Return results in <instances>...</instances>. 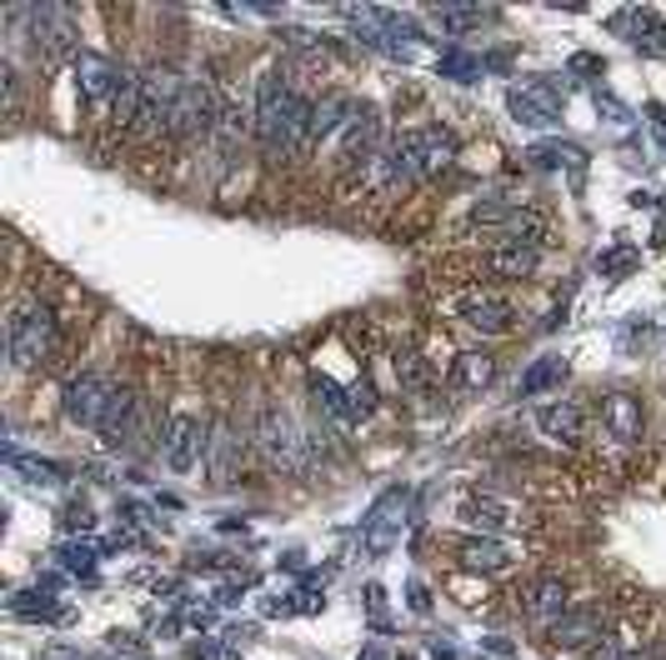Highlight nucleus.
<instances>
[{
  "mask_svg": "<svg viewBox=\"0 0 666 660\" xmlns=\"http://www.w3.org/2000/svg\"><path fill=\"white\" fill-rule=\"evenodd\" d=\"M256 141L266 155H296L311 145V116H316V100L301 96L281 71L261 76L256 86Z\"/></svg>",
  "mask_w": 666,
  "mask_h": 660,
  "instance_id": "f257e3e1",
  "label": "nucleus"
},
{
  "mask_svg": "<svg viewBox=\"0 0 666 660\" xmlns=\"http://www.w3.org/2000/svg\"><path fill=\"white\" fill-rule=\"evenodd\" d=\"M55 315L45 305H15V315L6 321V350H11V366L35 370L55 356Z\"/></svg>",
  "mask_w": 666,
  "mask_h": 660,
  "instance_id": "f03ea898",
  "label": "nucleus"
},
{
  "mask_svg": "<svg viewBox=\"0 0 666 660\" xmlns=\"http://www.w3.org/2000/svg\"><path fill=\"white\" fill-rule=\"evenodd\" d=\"M256 445H261V455L271 461L276 470H286V476H301V470L311 466L301 425H296L286 411H276V405H271V411H261V421H256Z\"/></svg>",
  "mask_w": 666,
  "mask_h": 660,
  "instance_id": "7ed1b4c3",
  "label": "nucleus"
},
{
  "mask_svg": "<svg viewBox=\"0 0 666 660\" xmlns=\"http://www.w3.org/2000/svg\"><path fill=\"white\" fill-rule=\"evenodd\" d=\"M391 145H396V155L406 161L411 181H431V175H441L451 161H456V136H451V130H441V126L401 130Z\"/></svg>",
  "mask_w": 666,
  "mask_h": 660,
  "instance_id": "20e7f679",
  "label": "nucleus"
},
{
  "mask_svg": "<svg viewBox=\"0 0 666 660\" xmlns=\"http://www.w3.org/2000/svg\"><path fill=\"white\" fill-rule=\"evenodd\" d=\"M216 120H221L216 90L206 80H186L171 110V136H206V130H216Z\"/></svg>",
  "mask_w": 666,
  "mask_h": 660,
  "instance_id": "39448f33",
  "label": "nucleus"
},
{
  "mask_svg": "<svg viewBox=\"0 0 666 660\" xmlns=\"http://www.w3.org/2000/svg\"><path fill=\"white\" fill-rule=\"evenodd\" d=\"M141 80H146V100H141V120H136V126H141L146 136H161V130H171L175 96H181V86H186V80L175 76V71H165V65L141 71Z\"/></svg>",
  "mask_w": 666,
  "mask_h": 660,
  "instance_id": "423d86ee",
  "label": "nucleus"
},
{
  "mask_svg": "<svg viewBox=\"0 0 666 660\" xmlns=\"http://www.w3.org/2000/svg\"><path fill=\"white\" fill-rule=\"evenodd\" d=\"M406 506H411V496H406V490H386V496L372 506L366 526H361V551H366V555H386V551H391L396 535H401V526H406Z\"/></svg>",
  "mask_w": 666,
  "mask_h": 660,
  "instance_id": "0eeeda50",
  "label": "nucleus"
},
{
  "mask_svg": "<svg viewBox=\"0 0 666 660\" xmlns=\"http://www.w3.org/2000/svg\"><path fill=\"white\" fill-rule=\"evenodd\" d=\"M25 21H31V41H35V51H45V55L71 51V55H76V35H80V25H76V15H71L66 6H31V11H25Z\"/></svg>",
  "mask_w": 666,
  "mask_h": 660,
  "instance_id": "6e6552de",
  "label": "nucleus"
},
{
  "mask_svg": "<svg viewBox=\"0 0 666 660\" xmlns=\"http://www.w3.org/2000/svg\"><path fill=\"white\" fill-rule=\"evenodd\" d=\"M161 455L171 470H196L206 461V431H201L196 415H171L161 435Z\"/></svg>",
  "mask_w": 666,
  "mask_h": 660,
  "instance_id": "1a4fd4ad",
  "label": "nucleus"
},
{
  "mask_svg": "<svg viewBox=\"0 0 666 660\" xmlns=\"http://www.w3.org/2000/svg\"><path fill=\"white\" fill-rule=\"evenodd\" d=\"M146 431V401L136 396L131 386H116V396H110L106 405V421H100V435H106V445H136Z\"/></svg>",
  "mask_w": 666,
  "mask_h": 660,
  "instance_id": "9d476101",
  "label": "nucleus"
},
{
  "mask_svg": "<svg viewBox=\"0 0 666 660\" xmlns=\"http://www.w3.org/2000/svg\"><path fill=\"white\" fill-rule=\"evenodd\" d=\"M331 145H336V161H341V165H361L366 155L376 151V145H386L376 110H372V106H356V110L346 116V126L336 130V141H331Z\"/></svg>",
  "mask_w": 666,
  "mask_h": 660,
  "instance_id": "9b49d317",
  "label": "nucleus"
},
{
  "mask_svg": "<svg viewBox=\"0 0 666 660\" xmlns=\"http://www.w3.org/2000/svg\"><path fill=\"white\" fill-rule=\"evenodd\" d=\"M356 185L361 191H376V195H401L406 185H416V181H411V171H406V161L396 155V145L386 141L356 165Z\"/></svg>",
  "mask_w": 666,
  "mask_h": 660,
  "instance_id": "f8f14e48",
  "label": "nucleus"
},
{
  "mask_svg": "<svg viewBox=\"0 0 666 660\" xmlns=\"http://www.w3.org/2000/svg\"><path fill=\"white\" fill-rule=\"evenodd\" d=\"M110 396H116V386H110L106 376H90V370H86V376H76L66 386V415L76 425H96V431H100Z\"/></svg>",
  "mask_w": 666,
  "mask_h": 660,
  "instance_id": "ddd939ff",
  "label": "nucleus"
},
{
  "mask_svg": "<svg viewBox=\"0 0 666 660\" xmlns=\"http://www.w3.org/2000/svg\"><path fill=\"white\" fill-rule=\"evenodd\" d=\"M71 65H76V86H80V96H90V100H106L110 106V96H116V86H120V71L116 61H106L100 51H76L71 55Z\"/></svg>",
  "mask_w": 666,
  "mask_h": 660,
  "instance_id": "4468645a",
  "label": "nucleus"
},
{
  "mask_svg": "<svg viewBox=\"0 0 666 660\" xmlns=\"http://www.w3.org/2000/svg\"><path fill=\"white\" fill-rule=\"evenodd\" d=\"M522 610H526V620H531V626H557L561 616H567V585L557 581V575H541V581H531L522 591Z\"/></svg>",
  "mask_w": 666,
  "mask_h": 660,
  "instance_id": "2eb2a0df",
  "label": "nucleus"
},
{
  "mask_svg": "<svg viewBox=\"0 0 666 660\" xmlns=\"http://www.w3.org/2000/svg\"><path fill=\"white\" fill-rule=\"evenodd\" d=\"M236 455H240V435L230 431L226 421H216L206 431V470L216 486H226V480L236 476Z\"/></svg>",
  "mask_w": 666,
  "mask_h": 660,
  "instance_id": "dca6fc26",
  "label": "nucleus"
},
{
  "mask_svg": "<svg viewBox=\"0 0 666 660\" xmlns=\"http://www.w3.org/2000/svg\"><path fill=\"white\" fill-rule=\"evenodd\" d=\"M601 626H606V616H601L597 606H577L551 626V640H557L561 650H577V646H591V636H601Z\"/></svg>",
  "mask_w": 666,
  "mask_h": 660,
  "instance_id": "f3484780",
  "label": "nucleus"
},
{
  "mask_svg": "<svg viewBox=\"0 0 666 660\" xmlns=\"http://www.w3.org/2000/svg\"><path fill=\"white\" fill-rule=\"evenodd\" d=\"M466 321L476 325L481 336H506L516 325V305L502 301V295H476V301L466 305Z\"/></svg>",
  "mask_w": 666,
  "mask_h": 660,
  "instance_id": "a211bd4d",
  "label": "nucleus"
},
{
  "mask_svg": "<svg viewBox=\"0 0 666 660\" xmlns=\"http://www.w3.org/2000/svg\"><path fill=\"white\" fill-rule=\"evenodd\" d=\"M536 425H541V435H551V441H581L587 415H581L577 401H557V405H541V411H536Z\"/></svg>",
  "mask_w": 666,
  "mask_h": 660,
  "instance_id": "6ab92c4d",
  "label": "nucleus"
},
{
  "mask_svg": "<svg viewBox=\"0 0 666 660\" xmlns=\"http://www.w3.org/2000/svg\"><path fill=\"white\" fill-rule=\"evenodd\" d=\"M536 266H541V250L531 246H496L486 256V271L502 275V281H526V275H536Z\"/></svg>",
  "mask_w": 666,
  "mask_h": 660,
  "instance_id": "aec40b11",
  "label": "nucleus"
},
{
  "mask_svg": "<svg viewBox=\"0 0 666 660\" xmlns=\"http://www.w3.org/2000/svg\"><path fill=\"white\" fill-rule=\"evenodd\" d=\"M461 516H466L471 526H481L486 535H502V531H512V526H516L512 506H502L496 496H466V500H461Z\"/></svg>",
  "mask_w": 666,
  "mask_h": 660,
  "instance_id": "412c9836",
  "label": "nucleus"
},
{
  "mask_svg": "<svg viewBox=\"0 0 666 660\" xmlns=\"http://www.w3.org/2000/svg\"><path fill=\"white\" fill-rule=\"evenodd\" d=\"M461 565H471V571H506L512 565V551H506L502 541H492V535H466V541L456 545Z\"/></svg>",
  "mask_w": 666,
  "mask_h": 660,
  "instance_id": "4be33fe9",
  "label": "nucleus"
},
{
  "mask_svg": "<svg viewBox=\"0 0 666 660\" xmlns=\"http://www.w3.org/2000/svg\"><path fill=\"white\" fill-rule=\"evenodd\" d=\"M351 110H356V100H351V96H321L316 100V116H311V145L336 141V130L346 126Z\"/></svg>",
  "mask_w": 666,
  "mask_h": 660,
  "instance_id": "5701e85b",
  "label": "nucleus"
},
{
  "mask_svg": "<svg viewBox=\"0 0 666 660\" xmlns=\"http://www.w3.org/2000/svg\"><path fill=\"white\" fill-rule=\"evenodd\" d=\"M601 421L612 425V435L636 441V435H642V405H636L632 396H622V390H616V396H606V401H601Z\"/></svg>",
  "mask_w": 666,
  "mask_h": 660,
  "instance_id": "b1692460",
  "label": "nucleus"
},
{
  "mask_svg": "<svg viewBox=\"0 0 666 660\" xmlns=\"http://www.w3.org/2000/svg\"><path fill=\"white\" fill-rule=\"evenodd\" d=\"M141 100H146L141 71H126L120 86H116V96H110V116H116L120 126H136V120H141Z\"/></svg>",
  "mask_w": 666,
  "mask_h": 660,
  "instance_id": "393cba45",
  "label": "nucleus"
},
{
  "mask_svg": "<svg viewBox=\"0 0 666 660\" xmlns=\"http://www.w3.org/2000/svg\"><path fill=\"white\" fill-rule=\"evenodd\" d=\"M496 380V360L471 350V356H456V370H451V386L456 390H486Z\"/></svg>",
  "mask_w": 666,
  "mask_h": 660,
  "instance_id": "a878e982",
  "label": "nucleus"
},
{
  "mask_svg": "<svg viewBox=\"0 0 666 660\" xmlns=\"http://www.w3.org/2000/svg\"><path fill=\"white\" fill-rule=\"evenodd\" d=\"M512 110H516V120L522 126H547L551 116H557V100L547 96V90H512Z\"/></svg>",
  "mask_w": 666,
  "mask_h": 660,
  "instance_id": "bb28decb",
  "label": "nucleus"
},
{
  "mask_svg": "<svg viewBox=\"0 0 666 660\" xmlns=\"http://www.w3.org/2000/svg\"><path fill=\"white\" fill-rule=\"evenodd\" d=\"M561 376H567V360L561 356H541L531 370L522 376V396H541V390L561 386Z\"/></svg>",
  "mask_w": 666,
  "mask_h": 660,
  "instance_id": "cd10ccee",
  "label": "nucleus"
},
{
  "mask_svg": "<svg viewBox=\"0 0 666 660\" xmlns=\"http://www.w3.org/2000/svg\"><path fill=\"white\" fill-rule=\"evenodd\" d=\"M311 386H316V401L326 405V415H336V421H351V411H346V390H341L336 380L316 376V380H311Z\"/></svg>",
  "mask_w": 666,
  "mask_h": 660,
  "instance_id": "c85d7f7f",
  "label": "nucleus"
},
{
  "mask_svg": "<svg viewBox=\"0 0 666 660\" xmlns=\"http://www.w3.org/2000/svg\"><path fill=\"white\" fill-rule=\"evenodd\" d=\"M346 411H351V421H366V415L376 411V386L372 380H356V386L346 390Z\"/></svg>",
  "mask_w": 666,
  "mask_h": 660,
  "instance_id": "c756f323",
  "label": "nucleus"
},
{
  "mask_svg": "<svg viewBox=\"0 0 666 660\" xmlns=\"http://www.w3.org/2000/svg\"><path fill=\"white\" fill-rule=\"evenodd\" d=\"M437 25H441V31H451V35H461V31H476V25H481V11H461V6H441V11H437Z\"/></svg>",
  "mask_w": 666,
  "mask_h": 660,
  "instance_id": "7c9ffc66",
  "label": "nucleus"
},
{
  "mask_svg": "<svg viewBox=\"0 0 666 660\" xmlns=\"http://www.w3.org/2000/svg\"><path fill=\"white\" fill-rule=\"evenodd\" d=\"M396 376H401L406 390H427V366L416 356H396Z\"/></svg>",
  "mask_w": 666,
  "mask_h": 660,
  "instance_id": "2f4dec72",
  "label": "nucleus"
},
{
  "mask_svg": "<svg viewBox=\"0 0 666 660\" xmlns=\"http://www.w3.org/2000/svg\"><path fill=\"white\" fill-rule=\"evenodd\" d=\"M11 461H15V466H21L31 480H45V486H51V480H61V476H55V466H45V461H25V455H11Z\"/></svg>",
  "mask_w": 666,
  "mask_h": 660,
  "instance_id": "473e14b6",
  "label": "nucleus"
},
{
  "mask_svg": "<svg viewBox=\"0 0 666 660\" xmlns=\"http://www.w3.org/2000/svg\"><path fill=\"white\" fill-rule=\"evenodd\" d=\"M191 656H196V660H240L236 650H226V646H196Z\"/></svg>",
  "mask_w": 666,
  "mask_h": 660,
  "instance_id": "72a5a7b5",
  "label": "nucleus"
},
{
  "mask_svg": "<svg viewBox=\"0 0 666 660\" xmlns=\"http://www.w3.org/2000/svg\"><path fill=\"white\" fill-rule=\"evenodd\" d=\"M597 656L601 660H652V656H642V650H601V646H597Z\"/></svg>",
  "mask_w": 666,
  "mask_h": 660,
  "instance_id": "f704fd0d",
  "label": "nucleus"
}]
</instances>
